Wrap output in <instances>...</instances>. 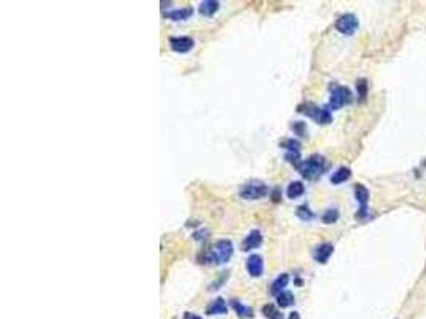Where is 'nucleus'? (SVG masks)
<instances>
[{"instance_id": "obj_1", "label": "nucleus", "mask_w": 426, "mask_h": 319, "mask_svg": "<svg viewBox=\"0 0 426 319\" xmlns=\"http://www.w3.org/2000/svg\"><path fill=\"white\" fill-rule=\"evenodd\" d=\"M233 255V244L229 240H221L214 243L209 251L204 252V257L201 263H214V265H221L227 263Z\"/></svg>"}, {"instance_id": "obj_2", "label": "nucleus", "mask_w": 426, "mask_h": 319, "mask_svg": "<svg viewBox=\"0 0 426 319\" xmlns=\"http://www.w3.org/2000/svg\"><path fill=\"white\" fill-rule=\"evenodd\" d=\"M298 172L308 180H314L318 179L324 169H326V160L321 157V155H311L310 158H306L300 163V166L297 168Z\"/></svg>"}, {"instance_id": "obj_3", "label": "nucleus", "mask_w": 426, "mask_h": 319, "mask_svg": "<svg viewBox=\"0 0 426 319\" xmlns=\"http://www.w3.org/2000/svg\"><path fill=\"white\" fill-rule=\"evenodd\" d=\"M298 112L308 115L320 125H329L332 122V114H331L329 107H318L311 102H306V104L298 105Z\"/></svg>"}, {"instance_id": "obj_4", "label": "nucleus", "mask_w": 426, "mask_h": 319, "mask_svg": "<svg viewBox=\"0 0 426 319\" xmlns=\"http://www.w3.org/2000/svg\"><path fill=\"white\" fill-rule=\"evenodd\" d=\"M270 193L268 185H265L260 180H251L248 184H244L240 190V196L244 199H260Z\"/></svg>"}, {"instance_id": "obj_5", "label": "nucleus", "mask_w": 426, "mask_h": 319, "mask_svg": "<svg viewBox=\"0 0 426 319\" xmlns=\"http://www.w3.org/2000/svg\"><path fill=\"white\" fill-rule=\"evenodd\" d=\"M351 91L347 86L342 85H332L331 86V99H329V109L337 111V109L347 105L351 102Z\"/></svg>"}, {"instance_id": "obj_6", "label": "nucleus", "mask_w": 426, "mask_h": 319, "mask_svg": "<svg viewBox=\"0 0 426 319\" xmlns=\"http://www.w3.org/2000/svg\"><path fill=\"white\" fill-rule=\"evenodd\" d=\"M358 27H359V21L353 13L342 15L339 20L335 21V29L343 35H353L358 31Z\"/></svg>"}, {"instance_id": "obj_7", "label": "nucleus", "mask_w": 426, "mask_h": 319, "mask_svg": "<svg viewBox=\"0 0 426 319\" xmlns=\"http://www.w3.org/2000/svg\"><path fill=\"white\" fill-rule=\"evenodd\" d=\"M246 268L252 278L262 276V273H264V259L259 254H252L246 262Z\"/></svg>"}, {"instance_id": "obj_8", "label": "nucleus", "mask_w": 426, "mask_h": 319, "mask_svg": "<svg viewBox=\"0 0 426 319\" xmlns=\"http://www.w3.org/2000/svg\"><path fill=\"white\" fill-rule=\"evenodd\" d=\"M169 47L176 53H187L193 48V40L190 37H171Z\"/></svg>"}, {"instance_id": "obj_9", "label": "nucleus", "mask_w": 426, "mask_h": 319, "mask_svg": "<svg viewBox=\"0 0 426 319\" xmlns=\"http://www.w3.org/2000/svg\"><path fill=\"white\" fill-rule=\"evenodd\" d=\"M334 254V246L329 243H323L320 246H316L313 251V259L318 263H328V260L331 259V255Z\"/></svg>"}, {"instance_id": "obj_10", "label": "nucleus", "mask_w": 426, "mask_h": 319, "mask_svg": "<svg viewBox=\"0 0 426 319\" xmlns=\"http://www.w3.org/2000/svg\"><path fill=\"white\" fill-rule=\"evenodd\" d=\"M262 244V233L259 230H254L251 232L246 238H244V241L241 243V251L244 252H249L252 249H257L259 246Z\"/></svg>"}, {"instance_id": "obj_11", "label": "nucleus", "mask_w": 426, "mask_h": 319, "mask_svg": "<svg viewBox=\"0 0 426 319\" xmlns=\"http://www.w3.org/2000/svg\"><path fill=\"white\" fill-rule=\"evenodd\" d=\"M192 15H193L192 7H184V8H179V10H173V12L165 13V16L168 18V20H173V21H185Z\"/></svg>"}, {"instance_id": "obj_12", "label": "nucleus", "mask_w": 426, "mask_h": 319, "mask_svg": "<svg viewBox=\"0 0 426 319\" xmlns=\"http://www.w3.org/2000/svg\"><path fill=\"white\" fill-rule=\"evenodd\" d=\"M287 282H289V275H287V273H283V275H279V276H278L273 282H271L270 292L276 297L278 294L283 292V290H286Z\"/></svg>"}, {"instance_id": "obj_13", "label": "nucleus", "mask_w": 426, "mask_h": 319, "mask_svg": "<svg viewBox=\"0 0 426 319\" xmlns=\"http://www.w3.org/2000/svg\"><path fill=\"white\" fill-rule=\"evenodd\" d=\"M227 309H229V308H227L225 300L224 298H216V300H212L209 305H207L206 313L207 314H225Z\"/></svg>"}, {"instance_id": "obj_14", "label": "nucleus", "mask_w": 426, "mask_h": 319, "mask_svg": "<svg viewBox=\"0 0 426 319\" xmlns=\"http://www.w3.org/2000/svg\"><path fill=\"white\" fill-rule=\"evenodd\" d=\"M355 196L358 199V203L361 204V209H367V203H369V190L362 185V184H358L355 187Z\"/></svg>"}, {"instance_id": "obj_15", "label": "nucleus", "mask_w": 426, "mask_h": 319, "mask_svg": "<svg viewBox=\"0 0 426 319\" xmlns=\"http://www.w3.org/2000/svg\"><path fill=\"white\" fill-rule=\"evenodd\" d=\"M350 176H351L350 168H339L331 176V182L334 185H339V184H343V182H347L350 179Z\"/></svg>"}, {"instance_id": "obj_16", "label": "nucleus", "mask_w": 426, "mask_h": 319, "mask_svg": "<svg viewBox=\"0 0 426 319\" xmlns=\"http://www.w3.org/2000/svg\"><path fill=\"white\" fill-rule=\"evenodd\" d=\"M286 193H287V196L291 198V199H295V198L302 196L305 193V185L302 184V182H298V180L291 182L289 187H287V190H286Z\"/></svg>"}, {"instance_id": "obj_17", "label": "nucleus", "mask_w": 426, "mask_h": 319, "mask_svg": "<svg viewBox=\"0 0 426 319\" xmlns=\"http://www.w3.org/2000/svg\"><path fill=\"white\" fill-rule=\"evenodd\" d=\"M219 2L216 0H204V2L200 5V13L203 16H212L217 10H219Z\"/></svg>"}, {"instance_id": "obj_18", "label": "nucleus", "mask_w": 426, "mask_h": 319, "mask_svg": "<svg viewBox=\"0 0 426 319\" xmlns=\"http://www.w3.org/2000/svg\"><path fill=\"white\" fill-rule=\"evenodd\" d=\"M230 305L233 306V309H235V311H237V314H238L240 317H243V319L252 317V308H249V306H246V305L240 303L238 300H232V303H230Z\"/></svg>"}, {"instance_id": "obj_19", "label": "nucleus", "mask_w": 426, "mask_h": 319, "mask_svg": "<svg viewBox=\"0 0 426 319\" xmlns=\"http://www.w3.org/2000/svg\"><path fill=\"white\" fill-rule=\"evenodd\" d=\"M276 303H278V306H281V308L291 306V305L294 303V294L289 292V290H283V292L276 295Z\"/></svg>"}, {"instance_id": "obj_20", "label": "nucleus", "mask_w": 426, "mask_h": 319, "mask_svg": "<svg viewBox=\"0 0 426 319\" xmlns=\"http://www.w3.org/2000/svg\"><path fill=\"white\" fill-rule=\"evenodd\" d=\"M295 214H297V217L300 219V221H303V222H310L311 219L314 217V214L311 212V209L308 207L306 204L298 206V207H297V211H295Z\"/></svg>"}, {"instance_id": "obj_21", "label": "nucleus", "mask_w": 426, "mask_h": 319, "mask_svg": "<svg viewBox=\"0 0 426 319\" xmlns=\"http://www.w3.org/2000/svg\"><path fill=\"white\" fill-rule=\"evenodd\" d=\"M323 222L324 224H328V225H331V224H335L339 221V211L335 207H331V209H328V211H326L324 214H323Z\"/></svg>"}, {"instance_id": "obj_22", "label": "nucleus", "mask_w": 426, "mask_h": 319, "mask_svg": "<svg viewBox=\"0 0 426 319\" xmlns=\"http://www.w3.org/2000/svg\"><path fill=\"white\" fill-rule=\"evenodd\" d=\"M262 311H264V316L267 319H283V313L278 311L273 305H265L262 308Z\"/></svg>"}, {"instance_id": "obj_23", "label": "nucleus", "mask_w": 426, "mask_h": 319, "mask_svg": "<svg viewBox=\"0 0 426 319\" xmlns=\"http://www.w3.org/2000/svg\"><path fill=\"white\" fill-rule=\"evenodd\" d=\"M279 145L283 149H287L289 152H300V142L295 139H284L279 142Z\"/></svg>"}, {"instance_id": "obj_24", "label": "nucleus", "mask_w": 426, "mask_h": 319, "mask_svg": "<svg viewBox=\"0 0 426 319\" xmlns=\"http://www.w3.org/2000/svg\"><path fill=\"white\" fill-rule=\"evenodd\" d=\"M286 161L291 163L294 168H298L303 160L300 158V152H289V153L286 155Z\"/></svg>"}, {"instance_id": "obj_25", "label": "nucleus", "mask_w": 426, "mask_h": 319, "mask_svg": "<svg viewBox=\"0 0 426 319\" xmlns=\"http://www.w3.org/2000/svg\"><path fill=\"white\" fill-rule=\"evenodd\" d=\"M358 94H359V101H366V97H367V89H369V83H367V80H359L358 81Z\"/></svg>"}, {"instance_id": "obj_26", "label": "nucleus", "mask_w": 426, "mask_h": 319, "mask_svg": "<svg viewBox=\"0 0 426 319\" xmlns=\"http://www.w3.org/2000/svg\"><path fill=\"white\" fill-rule=\"evenodd\" d=\"M292 130H294L297 134H300V136H305V134H306V126H305V123H303V122H297V123H294V125H292Z\"/></svg>"}, {"instance_id": "obj_27", "label": "nucleus", "mask_w": 426, "mask_h": 319, "mask_svg": "<svg viewBox=\"0 0 426 319\" xmlns=\"http://www.w3.org/2000/svg\"><path fill=\"white\" fill-rule=\"evenodd\" d=\"M206 230H201V232H196L195 235H193V238L195 240H203V238H206Z\"/></svg>"}, {"instance_id": "obj_28", "label": "nucleus", "mask_w": 426, "mask_h": 319, "mask_svg": "<svg viewBox=\"0 0 426 319\" xmlns=\"http://www.w3.org/2000/svg\"><path fill=\"white\" fill-rule=\"evenodd\" d=\"M184 319H203V317L198 316V314H193V313H185Z\"/></svg>"}, {"instance_id": "obj_29", "label": "nucleus", "mask_w": 426, "mask_h": 319, "mask_svg": "<svg viewBox=\"0 0 426 319\" xmlns=\"http://www.w3.org/2000/svg\"><path fill=\"white\" fill-rule=\"evenodd\" d=\"M273 201H279V188L273 191Z\"/></svg>"}, {"instance_id": "obj_30", "label": "nucleus", "mask_w": 426, "mask_h": 319, "mask_svg": "<svg viewBox=\"0 0 426 319\" xmlns=\"http://www.w3.org/2000/svg\"><path fill=\"white\" fill-rule=\"evenodd\" d=\"M289 319H298V313H295V311H294V313L291 314V317H289Z\"/></svg>"}]
</instances>
